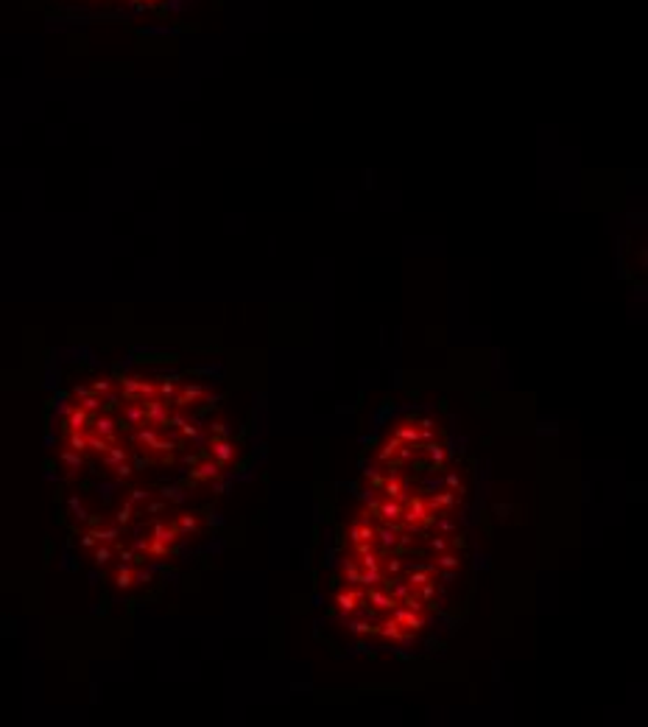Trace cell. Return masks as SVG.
Returning <instances> with one entry per match:
<instances>
[{
	"label": "cell",
	"mask_w": 648,
	"mask_h": 727,
	"mask_svg": "<svg viewBox=\"0 0 648 727\" xmlns=\"http://www.w3.org/2000/svg\"><path fill=\"white\" fill-rule=\"evenodd\" d=\"M363 602H366V588H361V585H349V591H338L335 593V607H338L341 616L358 613Z\"/></svg>",
	"instance_id": "1"
},
{
	"label": "cell",
	"mask_w": 648,
	"mask_h": 727,
	"mask_svg": "<svg viewBox=\"0 0 648 727\" xmlns=\"http://www.w3.org/2000/svg\"><path fill=\"white\" fill-rule=\"evenodd\" d=\"M207 448H210V456H212L215 462H219L221 467H224V464H230V462H235V456H238V448H235V442H232V439L210 437Z\"/></svg>",
	"instance_id": "2"
},
{
	"label": "cell",
	"mask_w": 648,
	"mask_h": 727,
	"mask_svg": "<svg viewBox=\"0 0 648 727\" xmlns=\"http://www.w3.org/2000/svg\"><path fill=\"white\" fill-rule=\"evenodd\" d=\"M391 618L394 621H400L405 630H411V632H419V630H425L427 627V618H425V613H413V610H408V607H402V604H397V607H391Z\"/></svg>",
	"instance_id": "3"
},
{
	"label": "cell",
	"mask_w": 648,
	"mask_h": 727,
	"mask_svg": "<svg viewBox=\"0 0 648 727\" xmlns=\"http://www.w3.org/2000/svg\"><path fill=\"white\" fill-rule=\"evenodd\" d=\"M380 492H383V498H391V501H400V503L408 501V484L400 478V473H388Z\"/></svg>",
	"instance_id": "4"
},
{
	"label": "cell",
	"mask_w": 648,
	"mask_h": 727,
	"mask_svg": "<svg viewBox=\"0 0 648 727\" xmlns=\"http://www.w3.org/2000/svg\"><path fill=\"white\" fill-rule=\"evenodd\" d=\"M377 635L386 638V641H397V643H408V641L413 638V632L405 630V627H402L400 621H394V618H386L383 624H377Z\"/></svg>",
	"instance_id": "5"
},
{
	"label": "cell",
	"mask_w": 648,
	"mask_h": 727,
	"mask_svg": "<svg viewBox=\"0 0 648 727\" xmlns=\"http://www.w3.org/2000/svg\"><path fill=\"white\" fill-rule=\"evenodd\" d=\"M366 602L372 604V610H391V607H397L400 602L386 591V588H380V585H374V588H366Z\"/></svg>",
	"instance_id": "6"
},
{
	"label": "cell",
	"mask_w": 648,
	"mask_h": 727,
	"mask_svg": "<svg viewBox=\"0 0 648 727\" xmlns=\"http://www.w3.org/2000/svg\"><path fill=\"white\" fill-rule=\"evenodd\" d=\"M377 537H374V529H372V523L369 520H355L352 526H349V542L355 545V542H374Z\"/></svg>",
	"instance_id": "7"
},
{
	"label": "cell",
	"mask_w": 648,
	"mask_h": 727,
	"mask_svg": "<svg viewBox=\"0 0 648 727\" xmlns=\"http://www.w3.org/2000/svg\"><path fill=\"white\" fill-rule=\"evenodd\" d=\"M377 517L383 523H397L402 520V503L400 501H391V498H383L380 501V509H377Z\"/></svg>",
	"instance_id": "8"
},
{
	"label": "cell",
	"mask_w": 648,
	"mask_h": 727,
	"mask_svg": "<svg viewBox=\"0 0 648 727\" xmlns=\"http://www.w3.org/2000/svg\"><path fill=\"white\" fill-rule=\"evenodd\" d=\"M425 453H427V459L434 462V467L436 470H442L445 464H448V448L445 445H439V442H425V448H422Z\"/></svg>",
	"instance_id": "9"
},
{
	"label": "cell",
	"mask_w": 648,
	"mask_h": 727,
	"mask_svg": "<svg viewBox=\"0 0 648 727\" xmlns=\"http://www.w3.org/2000/svg\"><path fill=\"white\" fill-rule=\"evenodd\" d=\"M374 537L383 542V549L388 552V549H394L397 545V537H400V529H397V523H383L377 531H374Z\"/></svg>",
	"instance_id": "10"
},
{
	"label": "cell",
	"mask_w": 648,
	"mask_h": 727,
	"mask_svg": "<svg viewBox=\"0 0 648 727\" xmlns=\"http://www.w3.org/2000/svg\"><path fill=\"white\" fill-rule=\"evenodd\" d=\"M394 437H397L400 442H405V445H416V439H419V428L411 425V423H402V425L394 428Z\"/></svg>",
	"instance_id": "11"
},
{
	"label": "cell",
	"mask_w": 648,
	"mask_h": 727,
	"mask_svg": "<svg viewBox=\"0 0 648 727\" xmlns=\"http://www.w3.org/2000/svg\"><path fill=\"white\" fill-rule=\"evenodd\" d=\"M341 574H344V579H347L349 585H358V582H361V565H358V560L344 557V563H341Z\"/></svg>",
	"instance_id": "12"
},
{
	"label": "cell",
	"mask_w": 648,
	"mask_h": 727,
	"mask_svg": "<svg viewBox=\"0 0 648 727\" xmlns=\"http://www.w3.org/2000/svg\"><path fill=\"white\" fill-rule=\"evenodd\" d=\"M347 624V630H349V635H355V638H363V635H369V632H377V627H372L369 624V618H355V621H344Z\"/></svg>",
	"instance_id": "13"
},
{
	"label": "cell",
	"mask_w": 648,
	"mask_h": 727,
	"mask_svg": "<svg viewBox=\"0 0 648 727\" xmlns=\"http://www.w3.org/2000/svg\"><path fill=\"white\" fill-rule=\"evenodd\" d=\"M383 582V568H361V588H374Z\"/></svg>",
	"instance_id": "14"
},
{
	"label": "cell",
	"mask_w": 648,
	"mask_h": 727,
	"mask_svg": "<svg viewBox=\"0 0 648 727\" xmlns=\"http://www.w3.org/2000/svg\"><path fill=\"white\" fill-rule=\"evenodd\" d=\"M400 445H402V442H400L397 437H388V439H386V442L380 445V451H377V462H391Z\"/></svg>",
	"instance_id": "15"
},
{
	"label": "cell",
	"mask_w": 648,
	"mask_h": 727,
	"mask_svg": "<svg viewBox=\"0 0 648 727\" xmlns=\"http://www.w3.org/2000/svg\"><path fill=\"white\" fill-rule=\"evenodd\" d=\"M413 593H416V596H419V599H422L425 604H430V602L436 599V577H434V579H427L425 585H419V588H416Z\"/></svg>",
	"instance_id": "16"
},
{
	"label": "cell",
	"mask_w": 648,
	"mask_h": 727,
	"mask_svg": "<svg viewBox=\"0 0 648 727\" xmlns=\"http://www.w3.org/2000/svg\"><path fill=\"white\" fill-rule=\"evenodd\" d=\"M434 565H436V568H450V571H459V568H461V560H459L456 554H450V552H442V554H436Z\"/></svg>",
	"instance_id": "17"
},
{
	"label": "cell",
	"mask_w": 648,
	"mask_h": 727,
	"mask_svg": "<svg viewBox=\"0 0 648 727\" xmlns=\"http://www.w3.org/2000/svg\"><path fill=\"white\" fill-rule=\"evenodd\" d=\"M358 565H361V568H383V560L374 554V549H369V552H363V554L358 557Z\"/></svg>",
	"instance_id": "18"
},
{
	"label": "cell",
	"mask_w": 648,
	"mask_h": 727,
	"mask_svg": "<svg viewBox=\"0 0 648 727\" xmlns=\"http://www.w3.org/2000/svg\"><path fill=\"white\" fill-rule=\"evenodd\" d=\"M427 549L434 554H442V552H450V542L442 534H434V537H427Z\"/></svg>",
	"instance_id": "19"
},
{
	"label": "cell",
	"mask_w": 648,
	"mask_h": 727,
	"mask_svg": "<svg viewBox=\"0 0 648 727\" xmlns=\"http://www.w3.org/2000/svg\"><path fill=\"white\" fill-rule=\"evenodd\" d=\"M445 487H448V490H453L456 495H461V492H464V481H461V476H459V473H448V476H445Z\"/></svg>",
	"instance_id": "20"
},
{
	"label": "cell",
	"mask_w": 648,
	"mask_h": 727,
	"mask_svg": "<svg viewBox=\"0 0 648 727\" xmlns=\"http://www.w3.org/2000/svg\"><path fill=\"white\" fill-rule=\"evenodd\" d=\"M402 607H408V610H413V613H425V602L416 596V593H408L402 602H400Z\"/></svg>",
	"instance_id": "21"
},
{
	"label": "cell",
	"mask_w": 648,
	"mask_h": 727,
	"mask_svg": "<svg viewBox=\"0 0 648 727\" xmlns=\"http://www.w3.org/2000/svg\"><path fill=\"white\" fill-rule=\"evenodd\" d=\"M402 571V560L391 557V560H383V577H397Z\"/></svg>",
	"instance_id": "22"
},
{
	"label": "cell",
	"mask_w": 648,
	"mask_h": 727,
	"mask_svg": "<svg viewBox=\"0 0 648 727\" xmlns=\"http://www.w3.org/2000/svg\"><path fill=\"white\" fill-rule=\"evenodd\" d=\"M207 428H210V434H212V437H221V439H230V428H227V423H224V420H215V423H210Z\"/></svg>",
	"instance_id": "23"
},
{
	"label": "cell",
	"mask_w": 648,
	"mask_h": 727,
	"mask_svg": "<svg viewBox=\"0 0 648 727\" xmlns=\"http://www.w3.org/2000/svg\"><path fill=\"white\" fill-rule=\"evenodd\" d=\"M434 523H436V520H434ZM436 529H439L442 534H450V531H456V523H453L450 517H442V520L436 523Z\"/></svg>",
	"instance_id": "24"
},
{
	"label": "cell",
	"mask_w": 648,
	"mask_h": 727,
	"mask_svg": "<svg viewBox=\"0 0 648 727\" xmlns=\"http://www.w3.org/2000/svg\"><path fill=\"white\" fill-rule=\"evenodd\" d=\"M425 442H434V428H419V439H416V445H425Z\"/></svg>",
	"instance_id": "25"
},
{
	"label": "cell",
	"mask_w": 648,
	"mask_h": 727,
	"mask_svg": "<svg viewBox=\"0 0 648 727\" xmlns=\"http://www.w3.org/2000/svg\"><path fill=\"white\" fill-rule=\"evenodd\" d=\"M439 571H442V582H445V585H453L456 571H450V568H439Z\"/></svg>",
	"instance_id": "26"
},
{
	"label": "cell",
	"mask_w": 648,
	"mask_h": 727,
	"mask_svg": "<svg viewBox=\"0 0 648 727\" xmlns=\"http://www.w3.org/2000/svg\"><path fill=\"white\" fill-rule=\"evenodd\" d=\"M419 428H434V420H430V417H422V420H419Z\"/></svg>",
	"instance_id": "27"
},
{
	"label": "cell",
	"mask_w": 648,
	"mask_h": 727,
	"mask_svg": "<svg viewBox=\"0 0 648 727\" xmlns=\"http://www.w3.org/2000/svg\"><path fill=\"white\" fill-rule=\"evenodd\" d=\"M506 512H512V506H498V515L506 517Z\"/></svg>",
	"instance_id": "28"
},
{
	"label": "cell",
	"mask_w": 648,
	"mask_h": 727,
	"mask_svg": "<svg viewBox=\"0 0 648 727\" xmlns=\"http://www.w3.org/2000/svg\"><path fill=\"white\" fill-rule=\"evenodd\" d=\"M126 3H140L143 6V3H157V0H126Z\"/></svg>",
	"instance_id": "29"
}]
</instances>
